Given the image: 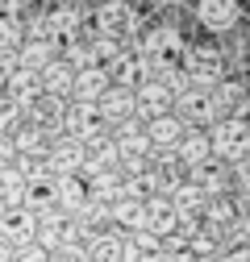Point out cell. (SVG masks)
<instances>
[{"label":"cell","mask_w":250,"mask_h":262,"mask_svg":"<svg viewBox=\"0 0 250 262\" xmlns=\"http://www.w3.org/2000/svg\"><path fill=\"white\" fill-rule=\"evenodd\" d=\"M179 71L200 92H213L221 79H230V67H225L221 50H217V42H187L179 54Z\"/></svg>","instance_id":"1"},{"label":"cell","mask_w":250,"mask_h":262,"mask_svg":"<svg viewBox=\"0 0 250 262\" xmlns=\"http://www.w3.org/2000/svg\"><path fill=\"white\" fill-rule=\"evenodd\" d=\"M92 34L109 38L117 46H130L142 34V13L130 0H105V5H96V13H92Z\"/></svg>","instance_id":"2"},{"label":"cell","mask_w":250,"mask_h":262,"mask_svg":"<svg viewBox=\"0 0 250 262\" xmlns=\"http://www.w3.org/2000/svg\"><path fill=\"white\" fill-rule=\"evenodd\" d=\"M142 58H154V62H179L183 54V34H179V25L175 21H159V25H142V34L130 42Z\"/></svg>","instance_id":"3"},{"label":"cell","mask_w":250,"mask_h":262,"mask_svg":"<svg viewBox=\"0 0 250 262\" xmlns=\"http://www.w3.org/2000/svg\"><path fill=\"white\" fill-rule=\"evenodd\" d=\"M204 134H209L213 158L225 162V167H234V162L250 150V121H230V117H221L217 125H209Z\"/></svg>","instance_id":"4"},{"label":"cell","mask_w":250,"mask_h":262,"mask_svg":"<svg viewBox=\"0 0 250 262\" xmlns=\"http://www.w3.org/2000/svg\"><path fill=\"white\" fill-rule=\"evenodd\" d=\"M62 138H75L84 150L96 146L109 138V125L100 121L96 104H79V100H67V113H62Z\"/></svg>","instance_id":"5"},{"label":"cell","mask_w":250,"mask_h":262,"mask_svg":"<svg viewBox=\"0 0 250 262\" xmlns=\"http://www.w3.org/2000/svg\"><path fill=\"white\" fill-rule=\"evenodd\" d=\"M196 25L209 29V34H230V29H242V5L238 0H196V9H192Z\"/></svg>","instance_id":"6"},{"label":"cell","mask_w":250,"mask_h":262,"mask_svg":"<svg viewBox=\"0 0 250 262\" xmlns=\"http://www.w3.org/2000/svg\"><path fill=\"white\" fill-rule=\"evenodd\" d=\"M171 113H175L187 129H209V125L221 121V117H217L213 96H209V92H200V88H187L183 96H175V100H171Z\"/></svg>","instance_id":"7"},{"label":"cell","mask_w":250,"mask_h":262,"mask_svg":"<svg viewBox=\"0 0 250 262\" xmlns=\"http://www.w3.org/2000/svg\"><path fill=\"white\" fill-rule=\"evenodd\" d=\"M42 25H46V38L62 46V42L88 34V13H84L79 5H54V9L42 13Z\"/></svg>","instance_id":"8"},{"label":"cell","mask_w":250,"mask_h":262,"mask_svg":"<svg viewBox=\"0 0 250 262\" xmlns=\"http://www.w3.org/2000/svg\"><path fill=\"white\" fill-rule=\"evenodd\" d=\"M213 104H217V117H230V121H250V92H246V79L242 75H230L221 79L213 92Z\"/></svg>","instance_id":"9"},{"label":"cell","mask_w":250,"mask_h":262,"mask_svg":"<svg viewBox=\"0 0 250 262\" xmlns=\"http://www.w3.org/2000/svg\"><path fill=\"white\" fill-rule=\"evenodd\" d=\"M171 113V92L159 83V79H146V83H138L134 88V117L146 125V121H154V117H167Z\"/></svg>","instance_id":"10"},{"label":"cell","mask_w":250,"mask_h":262,"mask_svg":"<svg viewBox=\"0 0 250 262\" xmlns=\"http://www.w3.org/2000/svg\"><path fill=\"white\" fill-rule=\"evenodd\" d=\"M88 162V150L75 142V138H54L50 142V154H46V171L58 179V175H79Z\"/></svg>","instance_id":"11"},{"label":"cell","mask_w":250,"mask_h":262,"mask_svg":"<svg viewBox=\"0 0 250 262\" xmlns=\"http://www.w3.org/2000/svg\"><path fill=\"white\" fill-rule=\"evenodd\" d=\"M105 75H109V83L113 88H125V92H134L142 79H146V58L134 50V46H125L109 67H105Z\"/></svg>","instance_id":"12"},{"label":"cell","mask_w":250,"mask_h":262,"mask_svg":"<svg viewBox=\"0 0 250 262\" xmlns=\"http://www.w3.org/2000/svg\"><path fill=\"white\" fill-rule=\"evenodd\" d=\"M109 142L117 146V154H121V158H150V142H146V125H142L138 117H130V121H121V125H113V129H109Z\"/></svg>","instance_id":"13"},{"label":"cell","mask_w":250,"mask_h":262,"mask_svg":"<svg viewBox=\"0 0 250 262\" xmlns=\"http://www.w3.org/2000/svg\"><path fill=\"white\" fill-rule=\"evenodd\" d=\"M187 183H196L209 200H217V195H234V171L225 167V162H204V167H192L187 171Z\"/></svg>","instance_id":"14"},{"label":"cell","mask_w":250,"mask_h":262,"mask_svg":"<svg viewBox=\"0 0 250 262\" xmlns=\"http://www.w3.org/2000/svg\"><path fill=\"white\" fill-rule=\"evenodd\" d=\"M34 229H38V216L29 208H21V204L17 208H0V237H5L13 250L34 242Z\"/></svg>","instance_id":"15"},{"label":"cell","mask_w":250,"mask_h":262,"mask_svg":"<svg viewBox=\"0 0 250 262\" xmlns=\"http://www.w3.org/2000/svg\"><path fill=\"white\" fill-rule=\"evenodd\" d=\"M183 134H187V125H183L175 113L146 121V142H150V150H167V154H175V146H179Z\"/></svg>","instance_id":"16"},{"label":"cell","mask_w":250,"mask_h":262,"mask_svg":"<svg viewBox=\"0 0 250 262\" xmlns=\"http://www.w3.org/2000/svg\"><path fill=\"white\" fill-rule=\"evenodd\" d=\"M84 204H88V183H84V175H58V179H54V208H58L62 216H75Z\"/></svg>","instance_id":"17"},{"label":"cell","mask_w":250,"mask_h":262,"mask_svg":"<svg viewBox=\"0 0 250 262\" xmlns=\"http://www.w3.org/2000/svg\"><path fill=\"white\" fill-rule=\"evenodd\" d=\"M175 162H179L183 171L213 162V150H209V134H204V129H187V134L179 138V146H175Z\"/></svg>","instance_id":"18"},{"label":"cell","mask_w":250,"mask_h":262,"mask_svg":"<svg viewBox=\"0 0 250 262\" xmlns=\"http://www.w3.org/2000/svg\"><path fill=\"white\" fill-rule=\"evenodd\" d=\"M96 113H100V121L113 129V125H121V121H130L134 117V92H125V88H109L100 100H96Z\"/></svg>","instance_id":"19"},{"label":"cell","mask_w":250,"mask_h":262,"mask_svg":"<svg viewBox=\"0 0 250 262\" xmlns=\"http://www.w3.org/2000/svg\"><path fill=\"white\" fill-rule=\"evenodd\" d=\"M146 233L154 237H171L175 229H179V212L171 208V200H163V195H154V200H146Z\"/></svg>","instance_id":"20"},{"label":"cell","mask_w":250,"mask_h":262,"mask_svg":"<svg viewBox=\"0 0 250 262\" xmlns=\"http://www.w3.org/2000/svg\"><path fill=\"white\" fill-rule=\"evenodd\" d=\"M113 83H109V75H105V67H88V71H75V83H71V100H79V104H96L100 96L109 92Z\"/></svg>","instance_id":"21"},{"label":"cell","mask_w":250,"mask_h":262,"mask_svg":"<svg viewBox=\"0 0 250 262\" xmlns=\"http://www.w3.org/2000/svg\"><path fill=\"white\" fill-rule=\"evenodd\" d=\"M38 79H42V96H54V100H71L75 71H71L62 58H54L50 67H42V71H38Z\"/></svg>","instance_id":"22"},{"label":"cell","mask_w":250,"mask_h":262,"mask_svg":"<svg viewBox=\"0 0 250 262\" xmlns=\"http://www.w3.org/2000/svg\"><path fill=\"white\" fill-rule=\"evenodd\" d=\"M109 221H113V229H121V233H138V229L146 225V200L121 195V200H113V208H109Z\"/></svg>","instance_id":"23"},{"label":"cell","mask_w":250,"mask_h":262,"mask_svg":"<svg viewBox=\"0 0 250 262\" xmlns=\"http://www.w3.org/2000/svg\"><path fill=\"white\" fill-rule=\"evenodd\" d=\"M167 200H171V208L179 212V221H200V212H204V204H209V195L196 187V183H179L171 195H167Z\"/></svg>","instance_id":"24"},{"label":"cell","mask_w":250,"mask_h":262,"mask_svg":"<svg viewBox=\"0 0 250 262\" xmlns=\"http://www.w3.org/2000/svg\"><path fill=\"white\" fill-rule=\"evenodd\" d=\"M121 242H125V233L121 229H100L96 237H92L84 250H88V262H121Z\"/></svg>","instance_id":"25"},{"label":"cell","mask_w":250,"mask_h":262,"mask_svg":"<svg viewBox=\"0 0 250 262\" xmlns=\"http://www.w3.org/2000/svg\"><path fill=\"white\" fill-rule=\"evenodd\" d=\"M200 225L213 229V233H225V229H234V225H238L234 200H230V195H217V200H209L204 212H200Z\"/></svg>","instance_id":"26"},{"label":"cell","mask_w":250,"mask_h":262,"mask_svg":"<svg viewBox=\"0 0 250 262\" xmlns=\"http://www.w3.org/2000/svg\"><path fill=\"white\" fill-rule=\"evenodd\" d=\"M21 42H25L21 17H17V21H13V17H0V54H5V50H21Z\"/></svg>","instance_id":"27"},{"label":"cell","mask_w":250,"mask_h":262,"mask_svg":"<svg viewBox=\"0 0 250 262\" xmlns=\"http://www.w3.org/2000/svg\"><path fill=\"white\" fill-rule=\"evenodd\" d=\"M50 262H88V250L84 246H58L50 254Z\"/></svg>","instance_id":"28"},{"label":"cell","mask_w":250,"mask_h":262,"mask_svg":"<svg viewBox=\"0 0 250 262\" xmlns=\"http://www.w3.org/2000/svg\"><path fill=\"white\" fill-rule=\"evenodd\" d=\"M0 17H25V0H0Z\"/></svg>","instance_id":"29"},{"label":"cell","mask_w":250,"mask_h":262,"mask_svg":"<svg viewBox=\"0 0 250 262\" xmlns=\"http://www.w3.org/2000/svg\"><path fill=\"white\" fill-rule=\"evenodd\" d=\"M234 233H238V242H242V246H250V212H246V216H238Z\"/></svg>","instance_id":"30"},{"label":"cell","mask_w":250,"mask_h":262,"mask_svg":"<svg viewBox=\"0 0 250 262\" xmlns=\"http://www.w3.org/2000/svg\"><path fill=\"white\" fill-rule=\"evenodd\" d=\"M150 5H154V9H167V13H175V9L183 5V0H150Z\"/></svg>","instance_id":"31"},{"label":"cell","mask_w":250,"mask_h":262,"mask_svg":"<svg viewBox=\"0 0 250 262\" xmlns=\"http://www.w3.org/2000/svg\"><path fill=\"white\" fill-rule=\"evenodd\" d=\"M0 262H13V246H9L5 237H0Z\"/></svg>","instance_id":"32"},{"label":"cell","mask_w":250,"mask_h":262,"mask_svg":"<svg viewBox=\"0 0 250 262\" xmlns=\"http://www.w3.org/2000/svg\"><path fill=\"white\" fill-rule=\"evenodd\" d=\"M242 38H246V54H250V21L242 25Z\"/></svg>","instance_id":"33"},{"label":"cell","mask_w":250,"mask_h":262,"mask_svg":"<svg viewBox=\"0 0 250 262\" xmlns=\"http://www.w3.org/2000/svg\"><path fill=\"white\" fill-rule=\"evenodd\" d=\"M246 92H250V79H246Z\"/></svg>","instance_id":"34"}]
</instances>
